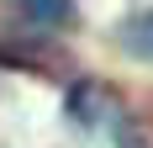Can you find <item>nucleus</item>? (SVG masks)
I'll list each match as a JSON object with an SVG mask.
<instances>
[{"mask_svg": "<svg viewBox=\"0 0 153 148\" xmlns=\"http://www.w3.org/2000/svg\"><path fill=\"white\" fill-rule=\"evenodd\" d=\"M116 43H122V53H132V58H148V64H153V11L127 16L122 27H116Z\"/></svg>", "mask_w": 153, "mask_h": 148, "instance_id": "1", "label": "nucleus"}, {"mask_svg": "<svg viewBox=\"0 0 153 148\" xmlns=\"http://www.w3.org/2000/svg\"><path fill=\"white\" fill-rule=\"evenodd\" d=\"M69 5H74V0H27L32 21H42V27H58L63 16H69Z\"/></svg>", "mask_w": 153, "mask_h": 148, "instance_id": "2", "label": "nucleus"}]
</instances>
